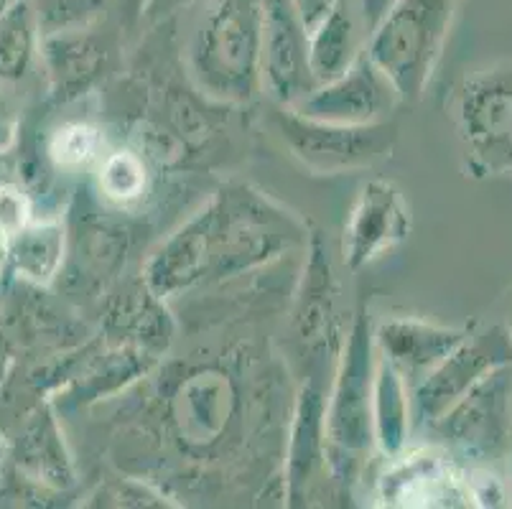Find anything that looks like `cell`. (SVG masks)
<instances>
[{
	"instance_id": "6da1fadb",
	"label": "cell",
	"mask_w": 512,
	"mask_h": 509,
	"mask_svg": "<svg viewBox=\"0 0 512 509\" xmlns=\"http://www.w3.org/2000/svg\"><path fill=\"white\" fill-rule=\"evenodd\" d=\"M293 237L291 219L258 194H220L156 252L148 286L171 296L207 278L235 275L286 250Z\"/></svg>"
},
{
	"instance_id": "7a4b0ae2",
	"label": "cell",
	"mask_w": 512,
	"mask_h": 509,
	"mask_svg": "<svg viewBox=\"0 0 512 509\" xmlns=\"http://www.w3.org/2000/svg\"><path fill=\"white\" fill-rule=\"evenodd\" d=\"M265 0H209L192 41V74L207 95L248 102L260 90Z\"/></svg>"
},
{
	"instance_id": "3957f363",
	"label": "cell",
	"mask_w": 512,
	"mask_h": 509,
	"mask_svg": "<svg viewBox=\"0 0 512 509\" xmlns=\"http://www.w3.org/2000/svg\"><path fill=\"white\" fill-rule=\"evenodd\" d=\"M456 0H393L372 26L365 54L403 102L421 100L444 56Z\"/></svg>"
},
{
	"instance_id": "277c9868",
	"label": "cell",
	"mask_w": 512,
	"mask_h": 509,
	"mask_svg": "<svg viewBox=\"0 0 512 509\" xmlns=\"http://www.w3.org/2000/svg\"><path fill=\"white\" fill-rule=\"evenodd\" d=\"M372 331L365 314H357L342 352V364L334 382L332 398L324 415L327 431V459L339 476H349L352 469L370 454L375 443L372 431Z\"/></svg>"
},
{
	"instance_id": "5b68a950",
	"label": "cell",
	"mask_w": 512,
	"mask_h": 509,
	"mask_svg": "<svg viewBox=\"0 0 512 509\" xmlns=\"http://www.w3.org/2000/svg\"><path fill=\"white\" fill-rule=\"evenodd\" d=\"M454 123L472 171L512 176V64L482 69L459 84Z\"/></svg>"
},
{
	"instance_id": "8992f818",
	"label": "cell",
	"mask_w": 512,
	"mask_h": 509,
	"mask_svg": "<svg viewBox=\"0 0 512 509\" xmlns=\"http://www.w3.org/2000/svg\"><path fill=\"white\" fill-rule=\"evenodd\" d=\"M428 431L439 436L441 448L456 461L490 466L505 459L512 438L510 367H500L479 380Z\"/></svg>"
},
{
	"instance_id": "52a82bcc",
	"label": "cell",
	"mask_w": 512,
	"mask_h": 509,
	"mask_svg": "<svg viewBox=\"0 0 512 509\" xmlns=\"http://www.w3.org/2000/svg\"><path fill=\"white\" fill-rule=\"evenodd\" d=\"M273 125L291 156L314 174H344L375 166L395 146V128L385 120L372 125H334L304 118L281 105L273 115Z\"/></svg>"
},
{
	"instance_id": "ba28073f",
	"label": "cell",
	"mask_w": 512,
	"mask_h": 509,
	"mask_svg": "<svg viewBox=\"0 0 512 509\" xmlns=\"http://www.w3.org/2000/svg\"><path fill=\"white\" fill-rule=\"evenodd\" d=\"M512 364V339L507 326L469 334L454 352L423 375L411 392V420L416 428H431L446 410L467 395L479 380Z\"/></svg>"
},
{
	"instance_id": "9c48e42d",
	"label": "cell",
	"mask_w": 512,
	"mask_h": 509,
	"mask_svg": "<svg viewBox=\"0 0 512 509\" xmlns=\"http://www.w3.org/2000/svg\"><path fill=\"white\" fill-rule=\"evenodd\" d=\"M398 102L393 84L362 51L347 72L332 82L316 84L309 95L291 105V110L321 123L372 125L383 123Z\"/></svg>"
},
{
	"instance_id": "30bf717a",
	"label": "cell",
	"mask_w": 512,
	"mask_h": 509,
	"mask_svg": "<svg viewBox=\"0 0 512 509\" xmlns=\"http://www.w3.org/2000/svg\"><path fill=\"white\" fill-rule=\"evenodd\" d=\"M411 227V204L403 189L388 179L367 181L344 224V265L357 273L395 245L406 242Z\"/></svg>"
},
{
	"instance_id": "8fae6325",
	"label": "cell",
	"mask_w": 512,
	"mask_h": 509,
	"mask_svg": "<svg viewBox=\"0 0 512 509\" xmlns=\"http://www.w3.org/2000/svg\"><path fill=\"white\" fill-rule=\"evenodd\" d=\"M385 507H469L472 489L444 448L398 454L377 484Z\"/></svg>"
},
{
	"instance_id": "7c38bea8",
	"label": "cell",
	"mask_w": 512,
	"mask_h": 509,
	"mask_svg": "<svg viewBox=\"0 0 512 509\" xmlns=\"http://www.w3.org/2000/svg\"><path fill=\"white\" fill-rule=\"evenodd\" d=\"M260 87L278 105H296L316 87L309 72V34L288 0H265Z\"/></svg>"
},
{
	"instance_id": "4fadbf2b",
	"label": "cell",
	"mask_w": 512,
	"mask_h": 509,
	"mask_svg": "<svg viewBox=\"0 0 512 509\" xmlns=\"http://www.w3.org/2000/svg\"><path fill=\"white\" fill-rule=\"evenodd\" d=\"M469 336L467 329L428 324L421 319H388L377 326L380 354L395 364L408 385L434 370Z\"/></svg>"
},
{
	"instance_id": "5bb4252c",
	"label": "cell",
	"mask_w": 512,
	"mask_h": 509,
	"mask_svg": "<svg viewBox=\"0 0 512 509\" xmlns=\"http://www.w3.org/2000/svg\"><path fill=\"white\" fill-rule=\"evenodd\" d=\"M327 403L314 385L304 387L293 423L291 454H288V497L293 502L304 499L314 474L327 459V431H324Z\"/></svg>"
},
{
	"instance_id": "9a60e30c",
	"label": "cell",
	"mask_w": 512,
	"mask_h": 509,
	"mask_svg": "<svg viewBox=\"0 0 512 509\" xmlns=\"http://www.w3.org/2000/svg\"><path fill=\"white\" fill-rule=\"evenodd\" d=\"M411 426V385L395 364L380 357L372 382V431L375 443L388 459L403 454Z\"/></svg>"
},
{
	"instance_id": "2e32d148",
	"label": "cell",
	"mask_w": 512,
	"mask_h": 509,
	"mask_svg": "<svg viewBox=\"0 0 512 509\" xmlns=\"http://www.w3.org/2000/svg\"><path fill=\"white\" fill-rule=\"evenodd\" d=\"M362 54L360 26L352 0H342L309 34V72L316 84L332 82Z\"/></svg>"
},
{
	"instance_id": "e0dca14e",
	"label": "cell",
	"mask_w": 512,
	"mask_h": 509,
	"mask_svg": "<svg viewBox=\"0 0 512 509\" xmlns=\"http://www.w3.org/2000/svg\"><path fill=\"white\" fill-rule=\"evenodd\" d=\"M6 252L16 273L34 283H49L64 260V230L59 222H29L6 237Z\"/></svg>"
},
{
	"instance_id": "ac0fdd59",
	"label": "cell",
	"mask_w": 512,
	"mask_h": 509,
	"mask_svg": "<svg viewBox=\"0 0 512 509\" xmlns=\"http://www.w3.org/2000/svg\"><path fill=\"white\" fill-rule=\"evenodd\" d=\"M39 16L31 0H16L0 13V79L16 82L29 72L39 46Z\"/></svg>"
},
{
	"instance_id": "d6986e66",
	"label": "cell",
	"mask_w": 512,
	"mask_h": 509,
	"mask_svg": "<svg viewBox=\"0 0 512 509\" xmlns=\"http://www.w3.org/2000/svg\"><path fill=\"white\" fill-rule=\"evenodd\" d=\"M100 189L107 199L128 204L141 199L146 189V168L136 153L120 151L107 156L100 168Z\"/></svg>"
},
{
	"instance_id": "ffe728a7",
	"label": "cell",
	"mask_w": 512,
	"mask_h": 509,
	"mask_svg": "<svg viewBox=\"0 0 512 509\" xmlns=\"http://www.w3.org/2000/svg\"><path fill=\"white\" fill-rule=\"evenodd\" d=\"M102 148L100 130L85 123L64 125L51 138L49 156L59 168H82L90 161H95Z\"/></svg>"
},
{
	"instance_id": "44dd1931",
	"label": "cell",
	"mask_w": 512,
	"mask_h": 509,
	"mask_svg": "<svg viewBox=\"0 0 512 509\" xmlns=\"http://www.w3.org/2000/svg\"><path fill=\"white\" fill-rule=\"evenodd\" d=\"M31 222V204L29 196L23 194L18 186L0 184V237L16 235L23 224Z\"/></svg>"
},
{
	"instance_id": "7402d4cb",
	"label": "cell",
	"mask_w": 512,
	"mask_h": 509,
	"mask_svg": "<svg viewBox=\"0 0 512 509\" xmlns=\"http://www.w3.org/2000/svg\"><path fill=\"white\" fill-rule=\"evenodd\" d=\"M288 3H291L293 13H296V18L301 21L306 34H311V31H314V28L319 26L342 0H288Z\"/></svg>"
},
{
	"instance_id": "603a6c76",
	"label": "cell",
	"mask_w": 512,
	"mask_h": 509,
	"mask_svg": "<svg viewBox=\"0 0 512 509\" xmlns=\"http://www.w3.org/2000/svg\"><path fill=\"white\" fill-rule=\"evenodd\" d=\"M390 3H393V0H357V6H360V18L362 23H365L367 31H372V26L385 16Z\"/></svg>"
},
{
	"instance_id": "cb8c5ba5",
	"label": "cell",
	"mask_w": 512,
	"mask_h": 509,
	"mask_svg": "<svg viewBox=\"0 0 512 509\" xmlns=\"http://www.w3.org/2000/svg\"><path fill=\"white\" fill-rule=\"evenodd\" d=\"M11 3H16V0H0V13L6 11V8L11 6Z\"/></svg>"
},
{
	"instance_id": "d4e9b609",
	"label": "cell",
	"mask_w": 512,
	"mask_h": 509,
	"mask_svg": "<svg viewBox=\"0 0 512 509\" xmlns=\"http://www.w3.org/2000/svg\"><path fill=\"white\" fill-rule=\"evenodd\" d=\"M507 456H510V476H512V438H510V454Z\"/></svg>"
},
{
	"instance_id": "484cf974",
	"label": "cell",
	"mask_w": 512,
	"mask_h": 509,
	"mask_svg": "<svg viewBox=\"0 0 512 509\" xmlns=\"http://www.w3.org/2000/svg\"><path fill=\"white\" fill-rule=\"evenodd\" d=\"M507 331H510V339H512V321H510V324H507Z\"/></svg>"
}]
</instances>
